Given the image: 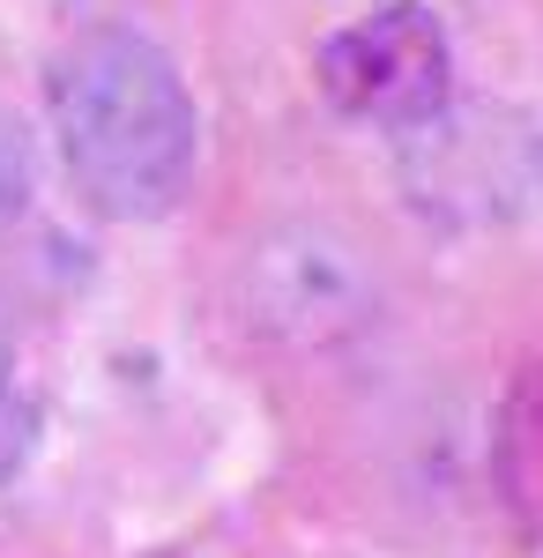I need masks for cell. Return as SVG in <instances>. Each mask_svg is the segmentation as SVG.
<instances>
[{"mask_svg":"<svg viewBox=\"0 0 543 558\" xmlns=\"http://www.w3.org/2000/svg\"><path fill=\"white\" fill-rule=\"evenodd\" d=\"M253 305H261V328L291 336V343H328V336H350L365 328V276L358 260L313 239V231H291V246H261L253 254Z\"/></svg>","mask_w":543,"mask_h":558,"instance_id":"obj_3","label":"cell"},{"mask_svg":"<svg viewBox=\"0 0 543 558\" xmlns=\"http://www.w3.org/2000/svg\"><path fill=\"white\" fill-rule=\"evenodd\" d=\"M313 83L342 120L424 128L455 97V45L424 0H379L313 52Z\"/></svg>","mask_w":543,"mask_h":558,"instance_id":"obj_2","label":"cell"},{"mask_svg":"<svg viewBox=\"0 0 543 558\" xmlns=\"http://www.w3.org/2000/svg\"><path fill=\"white\" fill-rule=\"evenodd\" d=\"M38 194V149H31V128L15 120V105H0V231L31 209Z\"/></svg>","mask_w":543,"mask_h":558,"instance_id":"obj_6","label":"cell"},{"mask_svg":"<svg viewBox=\"0 0 543 558\" xmlns=\"http://www.w3.org/2000/svg\"><path fill=\"white\" fill-rule=\"evenodd\" d=\"M45 112L68 186L105 223H157L186 202L202 165V112L157 38L83 31L45 68Z\"/></svg>","mask_w":543,"mask_h":558,"instance_id":"obj_1","label":"cell"},{"mask_svg":"<svg viewBox=\"0 0 543 558\" xmlns=\"http://www.w3.org/2000/svg\"><path fill=\"white\" fill-rule=\"evenodd\" d=\"M499 470H506V492H514V499L543 521V365L514 387V402H506Z\"/></svg>","mask_w":543,"mask_h":558,"instance_id":"obj_4","label":"cell"},{"mask_svg":"<svg viewBox=\"0 0 543 558\" xmlns=\"http://www.w3.org/2000/svg\"><path fill=\"white\" fill-rule=\"evenodd\" d=\"M38 447V402L23 387V365H15V336H8V313H0V484L31 462Z\"/></svg>","mask_w":543,"mask_h":558,"instance_id":"obj_5","label":"cell"}]
</instances>
